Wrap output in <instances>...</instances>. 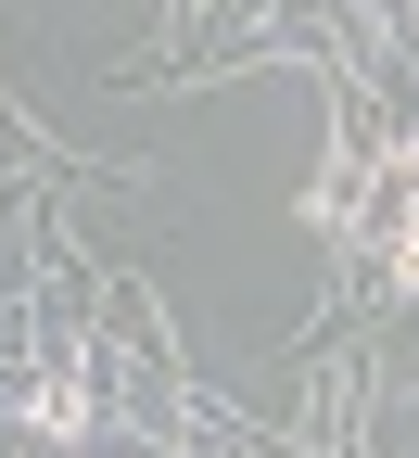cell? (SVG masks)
I'll use <instances>...</instances> for the list:
<instances>
[{
    "label": "cell",
    "instance_id": "6da1fadb",
    "mask_svg": "<svg viewBox=\"0 0 419 458\" xmlns=\"http://www.w3.org/2000/svg\"><path fill=\"white\" fill-rule=\"evenodd\" d=\"M394 229H406V242H394V280H406V293H419V204H406Z\"/></svg>",
    "mask_w": 419,
    "mask_h": 458
}]
</instances>
